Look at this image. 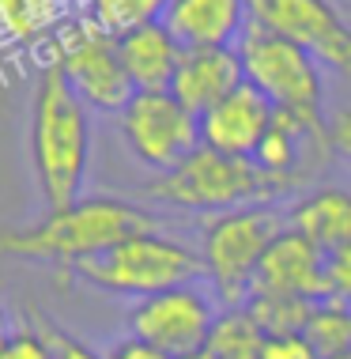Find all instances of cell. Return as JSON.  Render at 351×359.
<instances>
[{"instance_id":"277c9868","label":"cell","mask_w":351,"mask_h":359,"mask_svg":"<svg viewBox=\"0 0 351 359\" xmlns=\"http://www.w3.org/2000/svg\"><path fill=\"white\" fill-rule=\"evenodd\" d=\"M64 273H72L80 284L102 291V295L148 299L155 291L200 280L204 265L189 242L167 235L163 227H151V231H136V235L121 238L117 246L64 269Z\"/></svg>"},{"instance_id":"cb8c5ba5","label":"cell","mask_w":351,"mask_h":359,"mask_svg":"<svg viewBox=\"0 0 351 359\" xmlns=\"http://www.w3.org/2000/svg\"><path fill=\"white\" fill-rule=\"evenodd\" d=\"M325 299L351 303V242L325 254Z\"/></svg>"},{"instance_id":"7c38bea8","label":"cell","mask_w":351,"mask_h":359,"mask_svg":"<svg viewBox=\"0 0 351 359\" xmlns=\"http://www.w3.org/2000/svg\"><path fill=\"white\" fill-rule=\"evenodd\" d=\"M253 291H276V295H298V299H325V250L314 246L306 235L284 227L272 238L268 254L261 257L257 284Z\"/></svg>"},{"instance_id":"83f0119b","label":"cell","mask_w":351,"mask_h":359,"mask_svg":"<svg viewBox=\"0 0 351 359\" xmlns=\"http://www.w3.org/2000/svg\"><path fill=\"white\" fill-rule=\"evenodd\" d=\"M8 337H12V325H8V318L0 314V352H4V344H8Z\"/></svg>"},{"instance_id":"4316f807","label":"cell","mask_w":351,"mask_h":359,"mask_svg":"<svg viewBox=\"0 0 351 359\" xmlns=\"http://www.w3.org/2000/svg\"><path fill=\"white\" fill-rule=\"evenodd\" d=\"M329 144H333V151L351 167V110H336L329 118Z\"/></svg>"},{"instance_id":"4fadbf2b","label":"cell","mask_w":351,"mask_h":359,"mask_svg":"<svg viewBox=\"0 0 351 359\" xmlns=\"http://www.w3.org/2000/svg\"><path fill=\"white\" fill-rule=\"evenodd\" d=\"M238 83H246L242 72L238 46H204V50H185L174 72L170 95L185 110H193L200 118L204 110H212L219 99H227Z\"/></svg>"},{"instance_id":"ffe728a7","label":"cell","mask_w":351,"mask_h":359,"mask_svg":"<svg viewBox=\"0 0 351 359\" xmlns=\"http://www.w3.org/2000/svg\"><path fill=\"white\" fill-rule=\"evenodd\" d=\"M310 299L298 295H276V291H253L246 299V310L253 314V322L261 325L265 337H280V333H302L310 318Z\"/></svg>"},{"instance_id":"7402d4cb","label":"cell","mask_w":351,"mask_h":359,"mask_svg":"<svg viewBox=\"0 0 351 359\" xmlns=\"http://www.w3.org/2000/svg\"><path fill=\"white\" fill-rule=\"evenodd\" d=\"M31 322L46 333V341H50V352L53 359H102V352H95L87 341H80L76 333H68L64 325H57L50 314H42V310H34Z\"/></svg>"},{"instance_id":"ac0fdd59","label":"cell","mask_w":351,"mask_h":359,"mask_svg":"<svg viewBox=\"0 0 351 359\" xmlns=\"http://www.w3.org/2000/svg\"><path fill=\"white\" fill-rule=\"evenodd\" d=\"M261 344L265 333L253 322L246 306H223L216 314V325L208 333V352L216 359H261Z\"/></svg>"},{"instance_id":"9a60e30c","label":"cell","mask_w":351,"mask_h":359,"mask_svg":"<svg viewBox=\"0 0 351 359\" xmlns=\"http://www.w3.org/2000/svg\"><path fill=\"white\" fill-rule=\"evenodd\" d=\"M117 53H121L132 91H170L185 46L167 31L163 19H155V23L117 34Z\"/></svg>"},{"instance_id":"6da1fadb","label":"cell","mask_w":351,"mask_h":359,"mask_svg":"<svg viewBox=\"0 0 351 359\" xmlns=\"http://www.w3.org/2000/svg\"><path fill=\"white\" fill-rule=\"evenodd\" d=\"M163 227L151 208L121 197H80L68 208H53L27 227L0 231V261H50L72 269L80 261L117 246L136 231Z\"/></svg>"},{"instance_id":"d6986e66","label":"cell","mask_w":351,"mask_h":359,"mask_svg":"<svg viewBox=\"0 0 351 359\" xmlns=\"http://www.w3.org/2000/svg\"><path fill=\"white\" fill-rule=\"evenodd\" d=\"M302 337L310 341L317 359L351 352V303H344V299H317L310 306Z\"/></svg>"},{"instance_id":"8992f818","label":"cell","mask_w":351,"mask_h":359,"mask_svg":"<svg viewBox=\"0 0 351 359\" xmlns=\"http://www.w3.org/2000/svg\"><path fill=\"white\" fill-rule=\"evenodd\" d=\"M50 65L61 69L91 114H121L125 102L136 95L117 53V34L102 31L83 12L57 27L50 38Z\"/></svg>"},{"instance_id":"7a4b0ae2","label":"cell","mask_w":351,"mask_h":359,"mask_svg":"<svg viewBox=\"0 0 351 359\" xmlns=\"http://www.w3.org/2000/svg\"><path fill=\"white\" fill-rule=\"evenodd\" d=\"M31 167L46 212L83 197L91 167V110L53 65H42L31 99Z\"/></svg>"},{"instance_id":"d4e9b609","label":"cell","mask_w":351,"mask_h":359,"mask_svg":"<svg viewBox=\"0 0 351 359\" xmlns=\"http://www.w3.org/2000/svg\"><path fill=\"white\" fill-rule=\"evenodd\" d=\"M261 359H317V352L302 333H280V337H265Z\"/></svg>"},{"instance_id":"9c48e42d","label":"cell","mask_w":351,"mask_h":359,"mask_svg":"<svg viewBox=\"0 0 351 359\" xmlns=\"http://www.w3.org/2000/svg\"><path fill=\"white\" fill-rule=\"evenodd\" d=\"M212 291L200 287L197 280L193 284H178L167 291H155L148 299H136L125 325H129L132 337L155 344L167 355H185L197 352V348L208 344V333L216 325V303H212Z\"/></svg>"},{"instance_id":"30bf717a","label":"cell","mask_w":351,"mask_h":359,"mask_svg":"<svg viewBox=\"0 0 351 359\" xmlns=\"http://www.w3.org/2000/svg\"><path fill=\"white\" fill-rule=\"evenodd\" d=\"M246 8L249 23L298 42L325 69L351 80V23L333 8V0H246Z\"/></svg>"},{"instance_id":"ba28073f","label":"cell","mask_w":351,"mask_h":359,"mask_svg":"<svg viewBox=\"0 0 351 359\" xmlns=\"http://www.w3.org/2000/svg\"><path fill=\"white\" fill-rule=\"evenodd\" d=\"M121 140L140 167L167 174L200 144V118L170 91H136L117 114Z\"/></svg>"},{"instance_id":"f1b7e54d","label":"cell","mask_w":351,"mask_h":359,"mask_svg":"<svg viewBox=\"0 0 351 359\" xmlns=\"http://www.w3.org/2000/svg\"><path fill=\"white\" fill-rule=\"evenodd\" d=\"M174 359H216L208 348H197V352H185V355H174Z\"/></svg>"},{"instance_id":"8fae6325","label":"cell","mask_w":351,"mask_h":359,"mask_svg":"<svg viewBox=\"0 0 351 359\" xmlns=\"http://www.w3.org/2000/svg\"><path fill=\"white\" fill-rule=\"evenodd\" d=\"M272 121H276V106L253 83H238L227 99L200 114V144L234 159H253Z\"/></svg>"},{"instance_id":"5bb4252c","label":"cell","mask_w":351,"mask_h":359,"mask_svg":"<svg viewBox=\"0 0 351 359\" xmlns=\"http://www.w3.org/2000/svg\"><path fill=\"white\" fill-rule=\"evenodd\" d=\"M163 23L185 50L238 46L249 27V8L246 0H167Z\"/></svg>"},{"instance_id":"3957f363","label":"cell","mask_w":351,"mask_h":359,"mask_svg":"<svg viewBox=\"0 0 351 359\" xmlns=\"http://www.w3.org/2000/svg\"><path fill=\"white\" fill-rule=\"evenodd\" d=\"M291 189H295L291 182L272 178L253 159H234L208 144H197L174 170L155 174L144 193L163 208L219 216V212L246 205H272L276 197H287Z\"/></svg>"},{"instance_id":"44dd1931","label":"cell","mask_w":351,"mask_h":359,"mask_svg":"<svg viewBox=\"0 0 351 359\" xmlns=\"http://www.w3.org/2000/svg\"><path fill=\"white\" fill-rule=\"evenodd\" d=\"M163 12H167V0H83V15L110 34L155 23V19H163Z\"/></svg>"},{"instance_id":"484cf974","label":"cell","mask_w":351,"mask_h":359,"mask_svg":"<svg viewBox=\"0 0 351 359\" xmlns=\"http://www.w3.org/2000/svg\"><path fill=\"white\" fill-rule=\"evenodd\" d=\"M102 359H174V355H167V352H159L155 344H148V341H140V337H121L117 344H110L102 352Z\"/></svg>"},{"instance_id":"2e32d148","label":"cell","mask_w":351,"mask_h":359,"mask_svg":"<svg viewBox=\"0 0 351 359\" xmlns=\"http://www.w3.org/2000/svg\"><path fill=\"white\" fill-rule=\"evenodd\" d=\"M287 227L306 235L314 246L329 250L347 246L351 242V189L344 186H317L310 193L291 201V208L284 212Z\"/></svg>"},{"instance_id":"f546056e","label":"cell","mask_w":351,"mask_h":359,"mask_svg":"<svg viewBox=\"0 0 351 359\" xmlns=\"http://www.w3.org/2000/svg\"><path fill=\"white\" fill-rule=\"evenodd\" d=\"M329 359H351V352H340V355H329Z\"/></svg>"},{"instance_id":"e0dca14e","label":"cell","mask_w":351,"mask_h":359,"mask_svg":"<svg viewBox=\"0 0 351 359\" xmlns=\"http://www.w3.org/2000/svg\"><path fill=\"white\" fill-rule=\"evenodd\" d=\"M64 23V0H0V34L8 42H46Z\"/></svg>"},{"instance_id":"603a6c76","label":"cell","mask_w":351,"mask_h":359,"mask_svg":"<svg viewBox=\"0 0 351 359\" xmlns=\"http://www.w3.org/2000/svg\"><path fill=\"white\" fill-rule=\"evenodd\" d=\"M0 359H53V352L42 329L34 322H23V325H12V337H8Z\"/></svg>"},{"instance_id":"52a82bcc","label":"cell","mask_w":351,"mask_h":359,"mask_svg":"<svg viewBox=\"0 0 351 359\" xmlns=\"http://www.w3.org/2000/svg\"><path fill=\"white\" fill-rule=\"evenodd\" d=\"M246 83H253L280 114H325V76L321 61L291 38H280L249 23L238 38Z\"/></svg>"},{"instance_id":"5b68a950","label":"cell","mask_w":351,"mask_h":359,"mask_svg":"<svg viewBox=\"0 0 351 359\" xmlns=\"http://www.w3.org/2000/svg\"><path fill=\"white\" fill-rule=\"evenodd\" d=\"M287 227V216L276 205H246L219 212L200 231V265L212 284V295L223 306H246L257 284L261 257L268 254L272 238Z\"/></svg>"}]
</instances>
